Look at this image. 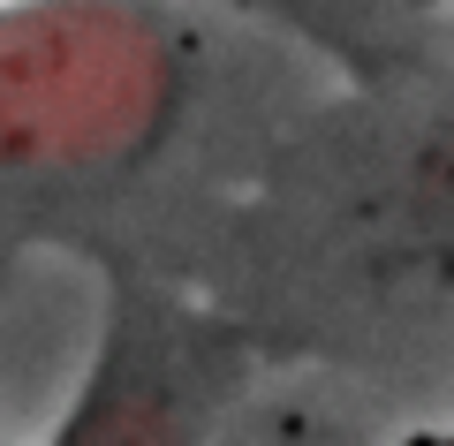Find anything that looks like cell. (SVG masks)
Instances as JSON below:
<instances>
[{
	"label": "cell",
	"instance_id": "obj_2",
	"mask_svg": "<svg viewBox=\"0 0 454 446\" xmlns=\"http://www.w3.org/2000/svg\"><path fill=\"white\" fill-rule=\"evenodd\" d=\"M243 379V348L160 287H114L38 446H205Z\"/></svg>",
	"mask_w": 454,
	"mask_h": 446
},
{
	"label": "cell",
	"instance_id": "obj_4",
	"mask_svg": "<svg viewBox=\"0 0 454 446\" xmlns=\"http://www.w3.org/2000/svg\"><path fill=\"white\" fill-rule=\"evenodd\" d=\"M402 446H454V431H409Z\"/></svg>",
	"mask_w": 454,
	"mask_h": 446
},
{
	"label": "cell",
	"instance_id": "obj_3",
	"mask_svg": "<svg viewBox=\"0 0 454 446\" xmlns=\"http://www.w3.org/2000/svg\"><path fill=\"white\" fill-rule=\"evenodd\" d=\"M402 235L454 287V113H439L402 167Z\"/></svg>",
	"mask_w": 454,
	"mask_h": 446
},
{
	"label": "cell",
	"instance_id": "obj_1",
	"mask_svg": "<svg viewBox=\"0 0 454 446\" xmlns=\"http://www.w3.org/2000/svg\"><path fill=\"white\" fill-rule=\"evenodd\" d=\"M167 0H0V197L129 182L190 106Z\"/></svg>",
	"mask_w": 454,
	"mask_h": 446
}]
</instances>
